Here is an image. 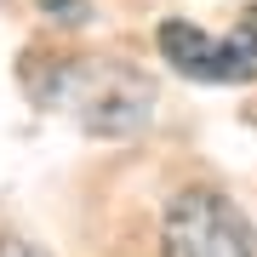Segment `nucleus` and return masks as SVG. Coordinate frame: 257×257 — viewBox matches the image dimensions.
I'll return each mask as SVG.
<instances>
[{"label": "nucleus", "instance_id": "obj_1", "mask_svg": "<svg viewBox=\"0 0 257 257\" xmlns=\"http://www.w3.org/2000/svg\"><path fill=\"white\" fill-rule=\"evenodd\" d=\"M40 97L63 103L92 138H138L149 126V114H155V86H149L138 69L97 63V57H86V63H57L52 69V92H40Z\"/></svg>", "mask_w": 257, "mask_h": 257}, {"label": "nucleus", "instance_id": "obj_2", "mask_svg": "<svg viewBox=\"0 0 257 257\" xmlns=\"http://www.w3.org/2000/svg\"><path fill=\"white\" fill-rule=\"evenodd\" d=\"M160 257H257L240 206L217 189H183L166 206Z\"/></svg>", "mask_w": 257, "mask_h": 257}, {"label": "nucleus", "instance_id": "obj_3", "mask_svg": "<svg viewBox=\"0 0 257 257\" xmlns=\"http://www.w3.org/2000/svg\"><path fill=\"white\" fill-rule=\"evenodd\" d=\"M160 57L172 63L177 74H189V80H217V86H229V80H251V57L234 46V40H217V35H206V29H194L183 18H172V23H160Z\"/></svg>", "mask_w": 257, "mask_h": 257}, {"label": "nucleus", "instance_id": "obj_4", "mask_svg": "<svg viewBox=\"0 0 257 257\" xmlns=\"http://www.w3.org/2000/svg\"><path fill=\"white\" fill-rule=\"evenodd\" d=\"M229 40H234V46H240V52H246V57H251V69H257V6H251V12H246V18H240V23H234V35H229Z\"/></svg>", "mask_w": 257, "mask_h": 257}, {"label": "nucleus", "instance_id": "obj_5", "mask_svg": "<svg viewBox=\"0 0 257 257\" xmlns=\"http://www.w3.org/2000/svg\"><path fill=\"white\" fill-rule=\"evenodd\" d=\"M40 12H46V18H63V23H86L92 18L86 0H40Z\"/></svg>", "mask_w": 257, "mask_h": 257}, {"label": "nucleus", "instance_id": "obj_6", "mask_svg": "<svg viewBox=\"0 0 257 257\" xmlns=\"http://www.w3.org/2000/svg\"><path fill=\"white\" fill-rule=\"evenodd\" d=\"M0 257H46V251L35 240H23V234H0Z\"/></svg>", "mask_w": 257, "mask_h": 257}]
</instances>
